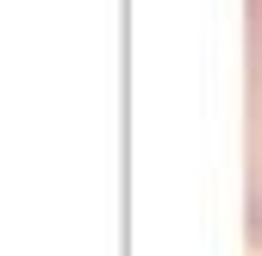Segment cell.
<instances>
[{"label":"cell","instance_id":"6da1fadb","mask_svg":"<svg viewBox=\"0 0 262 256\" xmlns=\"http://www.w3.org/2000/svg\"><path fill=\"white\" fill-rule=\"evenodd\" d=\"M244 62H250V106H244V225L262 250V0H244Z\"/></svg>","mask_w":262,"mask_h":256}]
</instances>
